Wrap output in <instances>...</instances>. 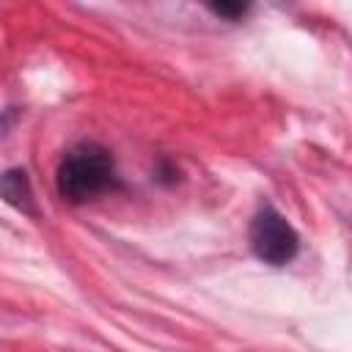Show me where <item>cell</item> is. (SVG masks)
<instances>
[{"mask_svg":"<svg viewBox=\"0 0 352 352\" xmlns=\"http://www.w3.org/2000/svg\"><path fill=\"white\" fill-rule=\"evenodd\" d=\"M55 184L60 198L69 204L94 201L118 187L116 160L102 143L82 140L63 154L55 173Z\"/></svg>","mask_w":352,"mask_h":352,"instance_id":"cell-1","label":"cell"},{"mask_svg":"<svg viewBox=\"0 0 352 352\" xmlns=\"http://www.w3.org/2000/svg\"><path fill=\"white\" fill-rule=\"evenodd\" d=\"M250 250L270 267H286L300 253V236L294 226L272 206L264 204L250 220Z\"/></svg>","mask_w":352,"mask_h":352,"instance_id":"cell-2","label":"cell"},{"mask_svg":"<svg viewBox=\"0 0 352 352\" xmlns=\"http://www.w3.org/2000/svg\"><path fill=\"white\" fill-rule=\"evenodd\" d=\"M0 198L14 206L22 214L36 217V195H33V184L28 179V173L22 168H8L0 173Z\"/></svg>","mask_w":352,"mask_h":352,"instance_id":"cell-3","label":"cell"},{"mask_svg":"<svg viewBox=\"0 0 352 352\" xmlns=\"http://www.w3.org/2000/svg\"><path fill=\"white\" fill-rule=\"evenodd\" d=\"M209 11L217 16H226V19H239L250 11V6L248 3H209Z\"/></svg>","mask_w":352,"mask_h":352,"instance_id":"cell-4","label":"cell"},{"mask_svg":"<svg viewBox=\"0 0 352 352\" xmlns=\"http://www.w3.org/2000/svg\"><path fill=\"white\" fill-rule=\"evenodd\" d=\"M14 118H16V110H14V107H8V110L0 116V138H3V135H6V129L14 124Z\"/></svg>","mask_w":352,"mask_h":352,"instance_id":"cell-5","label":"cell"}]
</instances>
